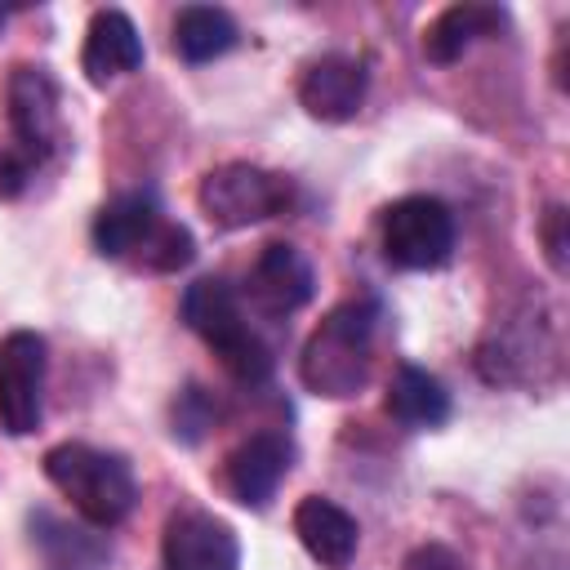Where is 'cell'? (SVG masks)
I'll list each match as a JSON object with an SVG mask.
<instances>
[{"mask_svg":"<svg viewBox=\"0 0 570 570\" xmlns=\"http://www.w3.org/2000/svg\"><path fill=\"white\" fill-rule=\"evenodd\" d=\"M374 325H379V303L374 298H347L338 303L303 343L298 356V379L312 396L325 401H347L370 383L374 365Z\"/></svg>","mask_w":570,"mask_h":570,"instance_id":"6da1fadb","label":"cell"},{"mask_svg":"<svg viewBox=\"0 0 570 570\" xmlns=\"http://www.w3.org/2000/svg\"><path fill=\"white\" fill-rule=\"evenodd\" d=\"M178 312H183L187 330L200 334V338L218 352L223 370H227L236 383L258 387V383L272 379L276 356H272V347L263 343V334L245 321L240 294H236L223 276H200V281H191V285L183 289Z\"/></svg>","mask_w":570,"mask_h":570,"instance_id":"7a4b0ae2","label":"cell"},{"mask_svg":"<svg viewBox=\"0 0 570 570\" xmlns=\"http://www.w3.org/2000/svg\"><path fill=\"white\" fill-rule=\"evenodd\" d=\"M40 463H45L49 485L62 499H71V508L85 517V525L111 530L134 512L138 481L120 454L85 445V441H58L45 450Z\"/></svg>","mask_w":570,"mask_h":570,"instance_id":"3957f363","label":"cell"},{"mask_svg":"<svg viewBox=\"0 0 570 570\" xmlns=\"http://www.w3.org/2000/svg\"><path fill=\"white\" fill-rule=\"evenodd\" d=\"M196 200H200V214L214 227L240 232V227H254V223H267V218L285 214L294 205V183L276 169H263V165H249V160H227V165H214L200 178Z\"/></svg>","mask_w":570,"mask_h":570,"instance_id":"277c9868","label":"cell"},{"mask_svg":"<svg viewBox=\"0 0 570 570\" xmlns=\"http://www.w3.org/2000/svg\"><path fill=\"white\" fill-rule=\"evenodd\" d=\"M383 258L396 272H436L454 254V214L436 196H401L383 209L379 223Z\"/></svg>","mask_w":570,"mask_h":570,"instance_id":"5b68a950","label":"cell"},{"mask_svg":"<svg viewBox=\"0 0 570 570\" xmlns=\"http://www.w3.org/2000/svg\"><path fill=\"white\" fill-rule=\"evenodd\" d=\"M4 111H9V134L13 147L40 165L62 147V94L58 80L45 67L18 62L4 80Z\"/></svg>","mask_w":570,"mask_h":570,"instance_id":"8992f818","label":"cell"},{"mask_svg":"<svg viewBox=\"0 0 570 570\" xmlns=\"http://www.w3.org/2000/svg\"><path fill=\"white\" fill-rule=\"evenodd\" d=\"M45 338L36 330H13L0 338V423L13 436H27L45 419Z\"/></svg>","mask_w":570,"mask_h":570,"instance_id":"52a82bcc","label":"cell"},{"mask_svg":"<svg viewBox=\"0 0 570 570\" xmlns=\"http://www.w3.org/2000/svg\"><path fill=\"white\" fill-rule=\"evenodd\" d=\"M165 570H240L236 530L200 508H178L160 534Z\"/></svg>","mask_w":570,"mask_h":570,"instance_id":"ba28073f","label":"cell"},{"mask_svg":"<svg viewBox=\"0 0 570 570\" xmlns=\"http://www.w3.org/2000/svg\"><path fill=\"white\" fill-rule=\"evenodd\" d=\"M312 294H316V272L294 245L272 240L258 249V258L245 276V298L258 316H272V321L294 316L298 307L312 303Z\"/></svg>","mask_w":570,"mask_h":570,"instance_id":"9c48e42d","label":"cell"},{"mask_svg":"<svg viewBox=\"0 0 570 570\" xmlns=\"http://www.w3.org/2000/svg\"><path fill=\"white\" fill-rule=\"evenodd\" d=\"M289 463H294V445L281 432H254L227 454V468H223L227 494L240 508H267L276 499Z\"/></svg>","mask_w":570,"mask_h":570,"instance_id":"30bf717a","label":"cell"},{"mask_svg":"<svg viewBox=\"0 0 570 570\" xmlns=\"http://www.w3.org/2000/svg\"><path fill=\"white\" fill-rule=\"evenodd\" d=\"M365 89H370V71L361 58H347V53H325L316 58L303 80H298V102L312 120H325V125H343L361 111L365 102Z\"/></svg>","mask_w":570,"mask_h":570,"instance_id":"8fae6325","label":"cell"},{"mask_svg":"<svg viewBox=\"0 0 570 570\" xmlns=\"http://www.w3.org/2000/svg\"><path fill=\"white\" fill-rule=\"evenodd\" d=\"M557 343H552V330L521 316V321H499L485 343L476 347V370L490 379V383H525L539 361H557L552 356Z\"/></svg>","mask_w":570,"mask_h":570,"instance_id":"7c38bea8","label":"cell"},{"mask_svg":"<svg viewBox=\"0 0 570 570\" xmlns=\"http://www.w3.org/2000/svg\"><path fill=\"white\" fill-rule=\"evenodd\" d=\"M142 67V36L134 27V18L125 9H98L89 18L85 31V49H80V71L89 85H111L129 71Z\"/></svg>","mask_w":570,"mask_h":570,"instance_id":"4fadbf2b","label":"cell"},{"mask_svg":"<svg viewBox=\"0 0 570 570\" xmlns=\"http://www.w3.org/2000/svg\"><path fill=\"white\" fill-rule=\"evenodd\" d=\"M294 534L307 548L312 561H321L325 570H347L356 548H361V525L347 508H338L325 494H307L294 508Z\"/></svg>","mask_w":570,"mask_h":570,"instance_id":"5bb4252c","label":"cell"},{"mask_svg":"<svg viewBox=\"0 0 570 570\" xmlns=\"http://www.w3.org/2000/svg\"><path fill=\"white\" fill-rule=\"evenodd\" d=\"M160 218L165 214H160V205H156L151 191H120V196H111L94 214V227H89L94 249L102 258H134L142 249V240L156 232Z\"/></svg>","mask_w":570,"mask_h":570,"instance_id":"9a60e30c","label":"cell"},{"mask_svg":"<svg viewBox=\"0 0 570 570\" xmlns=\"http://www.w3.org/2000/svg\"><path fill=\"white\" fill-rule=\"evenodd\" d=\"M31 525V543L45 561V570H107L111 552L102 543V534H94V525H71L62 517H53L49 508H36L27 517Z\"/></svg>","mask_w":570,"mask_h":570,"instance_id":"2e32d148","label":"cell"},{"mask_svg":"<svg viewBox=\"0 0 570 570\" xmlns=\"http://www.w3.org/2000/svg\"><path fill=\"white\" fill-rule=\"evenodd\" d=\"M508 27V13L499 4H450L441 9L428 27H423V58L436 62V67H450L459 62L476 40L485 36H499Z\"/></svg>","mask_w":570,"mask_h":570,"instance_id":"e0dca14e","label":"cell"},{"mask_svg":"<svg viewBox=\"0 0 570 570\" xmlns=\"http://www.w3.org/2000/svg\"><path fill=\"white\" fill-rule=\"evenodd\" d=\"M387 414L405 428H441L450 419V392L423 365H396L387 383Z\"/></svg>","mask_w":570,"mask_h":570,"instance_id":"ac0fdd59","label":"cell"},{"mask_svg":"<svg viewBox=\"0 0 570 570\" xmlns=\"http://www.w3.org/2000/svg\"><path fill=\"white\" fill-rule=\"evenodd\" d=\"M236 18L218 4H183L174 18V53L183 62H214L227 49H236Z\"/></svg>","mask_w":570,"mask_h":570,"instance_id":"d6986e66","label":"cell"},{"mask_svg":"<svg viewBox=\"0 0 570 570\" xmlns=\"http://www.w3.org/2000/svg\"><path fill=\"white\" fill-rule=\"evenodd\" d=\"M191 258H196L191 232L183 223H169V218H160L156 232L142 240V249L134 254V263L147 267V272H183Z\"/></svg>","mask_w":570,"mask_h":570,"instance_id":"ffe728a7","label":"cell"},{"mask_svg":"<svg viewBox=\"0 0 570 570\" xmlns=\"http://www.w3.org/2000/svg\"><path fill=\"white\" fill-rule=\"evenodd\" d=\"M214 423H218V401H214V392H205L200 383H187V387L174 396V405H169V432H174L183 445H196Z\"/></svg>","mask_w":570,"mask_h":570,"instance_id":"44dd1931","label":"cell"},{"mask_svg":"<svg viewBox=\"0 0 570 570\" xmlns=\"http://www.w3.org/2000/svg\"><path fill=\"white\" fill-rule=\"evenodd\" d=\"M566 223H570V214H566V205H548V214H543V223H539V236H543V254H548V263H552V272L557 276H566V267H570V236H566Z\"/></svg>","mask_w":570,"mask_h":570,"instance_id":"7402d4cb","label":"cell"},{"mask_svg":"<svg viewBox=\"0 0 570 570\" xmlns=\"http://www.w3.org/2000/svg\"><path fill=\"white\" fill-rule=\"evenodd\" d=\"M31 169H36V165H31L13 142H0V200L22 196L27 183H31Z\"/></svg>","mask_w":570,"mask_h":570,"instance_id":"603a6c76","label":"cell"},{"mask_svg":"<svg viewBox=\"0 0 570 570\" xmlns=\"http://www.w3.org/2000/svg\"><path fill=\"white\" fill-rule=\"evenodd\" d=\"M401 570H463V561H459V552L445 548V543H419V548L401 561Z\"/></svg>","mask_w":570,"mask_h":570,"instance_id":"cb8c5ba5","label":"cell"},{"mask_svg":"<svg viewBox=\"0 0 570 570\" xmlns=\"http://www.w3.org/2000/svg\"><path fill=\"white\" fill-rule=\"evenodd\" d=\"M0 27H4V9H0Z\"/></svg>","mask_w":570,"mask_h":570,"instance_id":"d4e9b609","label":"cell"}]
</instances>
